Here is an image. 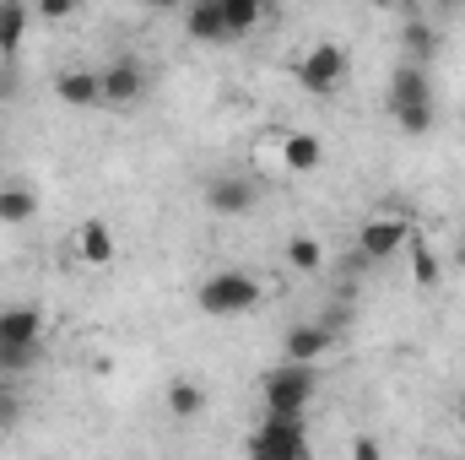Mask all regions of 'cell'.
I'll return each mask as SVG.
<instances>
[{
	"mask_svg": "<svg viewBox=\"0 0 465 460\" xmlns=\"http://www.w3.org/2000/svg\"><path fill=\"white\" fill-rule=\"evenodd\" d=\"M44 357V315L33 304H5L0 309V374L16 379Z\"/></svg>",
	"mask_w": 465,
	"mask_h": 460,
	"instance_id": "1",
	"label": "cell"
},
{
	"mask_svg": "<svg viewBox=\"0 0 465 460\" xmlns=\"http://www.w3.org/2000/svg\"><path fill=\"white\" fill-rule=\"evenodd\" d=\"M265 298V287L249 276V271H212L201 287H195V309L206 320H238V315H254Z\"/></svg>",
	"mask_w": 465,
	"mask_h": 460,
	"instance_id": "2",
	"label": "cell"
},
{
	"mask_svg": "<svg viewBox=\"0 0 465 460\" xmlns=\"http://www.w3.org/2000/svg\"><path fill=\"white\" fill-rule=\"evenodd\" d=\"M260 395H265V412H271V417H303V412H309V401L320 395V368L282 363V368H271V374H265Z\"/></svg>",
	"mask_w": 465,
	"mask_h": 460,
	"instance_id": "3",
	"label": "cell"
},
{
	"mask_svg": "<svg viewBox=\"0 0 465 460\" xmlns=\"http://www.w3.org/2000/svg\"><path fill=\"white\" fill-rule=\"evenodd\" d=\"M249 460H314L303 417H271L265 412V423L249 434Z\"/></svg>",
	"mask_w": 465,
	"mask_h": 460,
	"instance_id": "4",
	"label": "cell"
},
{
	"mask_svg": "<svg viewBox=\"0 0 465 460\" xmlns=\"http://www.w3.org/2000/svg\"><path fill=\"white\" fill-rule=\"evenodd\" d=\"M292 76H298V87L303 93H336L341 82H347V49L336 44V38H320V44H309L303 55H298V65H292Z\"/></svg>",
	"mask_w": 465,
	"mask_h": 460,
	"instance_id": "5",
	"label": "cell"
},
{
	"mask_svg": "<svg viewBox=\"0 0 465 460\" xmlns=\"http://www.w3.org/2000/svg\"><path fill=\"white\" fill-rule=\"evenodd\" d=\"M406 244H411V217L406 212H379L357 233V255L362 260H395Z\"/></svg>",
	"mask_w": 465,
	"mask_h": 460,
	"instance_id": "6",
	"label": "cell"
},
{
	"mask_svg": "<svg viewBox=\"0 0 465 460\" xmlns=\"http://www.w3.org/2000/svg\"><path fill=\"white\" fill-rule=\"evenodd\" d=\"M98 87H104V104H114V109H130V104H141V98H146L152 76H146V65H141V60L119 55L114 65H104V71H98Z\"/></svg>",
	"mask_w": 465,
	"mask_h": 460,
	"instance_id": "7",
	"label": "cell"
},
{
	"mask_svg": "<svg viewBox=\"0 0 465 460\" xmlns=\"http://www.w3.org/2000/svg\"><path fill=\"white\" fill-rule=\"evenodd\" d=\"M254 201H260V185L249 174H212L206 179V206L217 217H249Z\"/></svg>",
	"mask_w": 465,
	"mask_h": 460,
	"instance_id": "8",
	"label": "cell"
},
{
	"mask_svg": "<svg viewBox=\"0 0 465 460\" xmlns=\"http://www.w3.org/2000/svg\"><path fill=\"white\" fill-rule=\"evenodd\" d=\"M336 346L331 325H292L282 336V363H303V368H320V357Z\"/></svg>",
	"mask_w": 465,
	"mask_h": 460,
	"instance_id": "9",
	"label": "cell"
},
{
	"mask_svg": "<svg viewBox=\"0 0 465 460\" xmlns=\"http://www.w3.org/2000/svg\"><path fill=\"white\" fill-rule=\"evenodd\" d=\"M276 157H282L287 174H314V168L325 163V141H320L314 130H287L282 146H276Z\"/></svg>",
	"mask_w": 465,
	"mask_h": 460,
	"instance_id": "10",
	"label": "cell"
},
{
	"mask_svg": "<svg viewBox=\"0 0 465 460\" xmlns=\"http://www.w3.org/2000/svg\"><path fill=\"white\" fill-rule=\"evenodd\" d=\"M411 104H433V87H428V71L401 60L390 71V109H411Z\"/></svg>",
	"mask_w": 465,
	"mask_h": 460,
	"instance_id": "11",
	"label": "cell"
},
{
	"mask_svg": "<svg viewBox=\"0 0 465 460\" xmlns=\"http://www.w3.org/2000/svg\"><path fill=\"white\" fill-rule=\"evenodd\" d=\"M76 255H82L87 265H114V255H119L114 228H109L104 217H87V223L76 228Z\"/></svg>",
	"mask_w": 465,
	"mask_h": 460,
	"instance_id": "12",
	"label": "cell"
},
{
	"mask_svg": "<svg viewBox=\"0 0 465 460\" xmlns=\"http://www.w3.org/2000/svg\"><path fill=\"white\" fill-rule=\"evenodd\" d=\"M54 98L71 104V109H93V104H104L98 71H60V76H54Z\"/></svg>",
	"mask_w": 465,
	"mask_h": 460,
	"instance_id": "13",
	"label": "cell"
},
{
	"mask_svg": "<svg viewBox=\"0 0 465 460\" xmlns=\"http://www.w3.org/2000/svg\"><path fill=\"white\" fill-rule=\"evenodd\" d=\"M401 49H406V60H411V65H428V60H433V49H439V27H433L428 16H417V11H411V16L401 22Z\"/></svg>",
	"mask_w": 465,
	"mask_h": 460,
	"instance_id": "14",
	"label": "cell"
},
{
	"mask_svg": "<svg viewBox=\"0 0 465 460\" xmlns=\"http://www.w3.org/2000/svg\"><path fill=\"white\" fill-rule=\"evenodd\" d=\"M27 22H33V11H27L22 0H0V60H5V65L16 60V49H22V38H27Z\"/></svg>",
	"mask_w": 465,
	"mask_h": 460,
	"instance_id": "15",
	"label": "cell"
},
{
	"mask_svg": "<svg viewBox=\"0 0 465 460\" xmlns=\"http://www.w3.org/2000/svg\"><path fill=\"white\" fill-rule=\"evenodd\" d=\"M184 33H190L195 44H228V27H223V11H217V0H201V5H190V11H184Z\"/></svg>",
	"mask_w": 465,
	"mask_h": 460,
	"instance_id": "16",
	"label": "cell"
},
{
	"mask_svg": "<svg viewBox=\"0 0 465 460\" xmlns=\"http://www.w3.org/2000/svg\"><path fill=\"white\" fill-rule=\"evenodd\" d=\"M33 217H38V195L27 185H0V223L5 228H22Z\"/></svg>",
	"mask_w": 465,
	"mask_h": 460,
	"instance_id": "17",
	"label": "cell"
},
{
	"mask_svg": "<svg viewBox=\"0 0 465 460\" xmlns=\"http://www.w3.org/2000/svg\"><path fill=\"white\" fill-rule=\"evenodd\" d=\"M282 260L298 271V276H314L320 265H325V244L314 238V233H298V238H287V249H282Z\"/></svg>",
	"mask_w": 465,
	"mask_h": 460,
	"instance_id": "18",
	"label": "cell"
},
{
	"mask_svg": "<svg viewBox=\"0 0 465 460\" xmlns=\"http://www.w3.org/2000/svg\"><path fill=\"white\" fill-rule=\"evenodd\" d=\"M217 11H223L228 38H243V33H254V27L265 22V5H260V0H217Z\"/></svg>",
	"mask_w": 465,
	"mask_h": 460,
	"instance_id": "19",
	"label": "cell"
},
{
	"mask_svg": "<svg viewBox=\"0 0 465 460\" xmlns=\"http://www.w3.org/2000/svg\"><path fill=\"white\" fill-rule=\"evenodd\" d=\"M406 255H411V282H417V287H439V282H444V260H439V255H433L417 233H411Z\"/></svg>",
	"mask_w": 465,
	"mask_h": 460,
	"instance_id": "20",
	"label": "cell"
},
{
	"mask_svg": "<svg viewBox=\"0 0 465 460\" xmlns=\"http://www.w3.org/2000/svg\"><path fill=\"white\" fill-rule=\"evenodd\" d=\"M163 401H168L173 417H201V412H206V390H201L195 379H168V395H163Z\"/></svg>",
	"mask_w": 465,
	"mask_h": 460,
	"instance_id": "21",
	"label": "cell"
},
{
	"mask_svg": "<svg viewBox=\"0 0 465 460\" xmlns=\"http://www.w3.org/2000/svg\"><path fill=\"white\" fill-rule=\"evenodd\" d=\"M395 125L406 130V135H428L433 130V104H411V109H390Z\"/></svg>",
	"mask_w": 465,
	"mask_h": 460,
	"instance_id": "22",
	"label": "cell"
},
{
	"mask_svg": "<svg viewBox=\"0 0 465 460\" xmlns=\"http://www.w3.org/2000/svg\"><path fill=\"white\" fill-rule=\"evenodd\" d=\"M16 417H22V395H16V379H5V374H0V428H16Z\"/></svg>",
	"mask_w": 465,
	"mask_h": 460,
	"instance_id": "23",
	"label": "cell"
},
{
	"mask_svg": "<svg viewBox=\"0 0 465 460\" xmlns=\"http://www.w3.org/2000/svg\"><path fill=\"white\" fill-rule=\"evenodd\" d=\"M351 460H384L379 439H373V434H357V439H351Z\"/></svg>",
	"mask_w": 465,
	"mask_h": 460,
	"instance_id": "24",
	"label": "cell"
},
{
	"mask_svg": "<svg viewBox=\"0 0 465 460\" xmlns=\"http://www.w3.org/2000/svg\"><path fill=\"white\" fill-rule=\"evenodd\" d=\"M71 11H76L71 0H44V5H38V16H44V22H65Z\"/></svg>",
	"mask_w": 465,
	"mask_h": 460,
	"instance_id": "25",
	"label": "cell"
},
{
	"mask_svg": "<svg viewBox=\"0 0 465 460\" xmlns=\"http://www.w3.org/2000/svg\"><path fill=\"white\" fill-rule=\"evenodd\" d=\"M455 265H460V271H465V238H460V244H455Z\"/></svg>",
	"mask_w": 465,
	"mask_h": 460,
	"instance_id": "26",
	"label": "cell"
}]
</instances>
